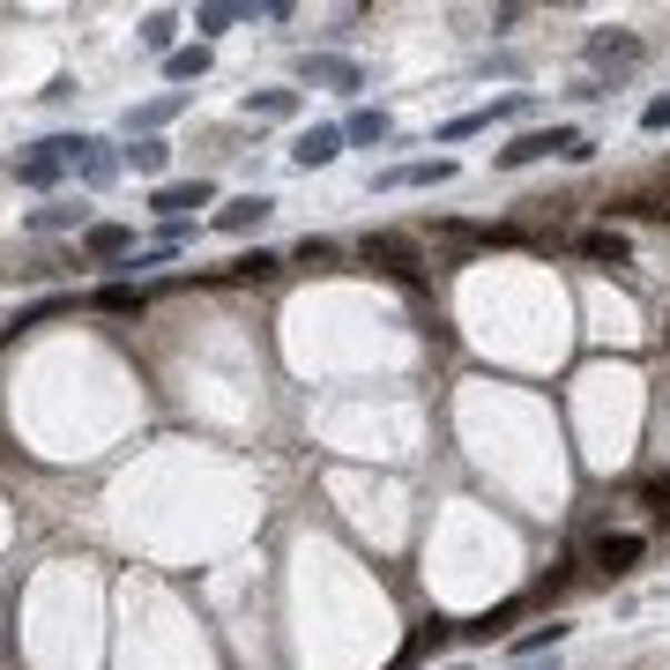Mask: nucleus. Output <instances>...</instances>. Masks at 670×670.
<instances>
[{"label": "nucleus", "mask_w": 670, "mask_h": 670, "mask_svg": "<svg viewBox=\"0 0 670 670\" xmlns=\"http://www.w3.org/2000/svg\"><path fill=\"white\" fill-rule=\"evenodd\" d=\"M209 194H217L209 179H164V187L149 194V209H157V217H187V209H201Z\"/></svg>", "instance_id": "obj_9"}, {"label": "nucleus", "mask_w": 670, "mask_h": 670, "mask_svg": "<svg viewBox=\"0 0 670 670\" xmlns=\"http://www.w3.org/2000/svg\"><path fill=\"white\" fill-rule=\"evenodd\" d=\"M120 149L112 142H98V134H90V142H82V157H74V172H82V187H112V179H120Z\"/></svg>", "instance_id": "obj_11"}, {"label": "nucleus", "mask_w": 670, "mask_h": 670, "mask_svg": "<svg viewBox=\"0 0 670 670\" xmlns=\"http://www.w3.org/2000/svg\"><path fill=\"white\" fill-rule=\"evenodd\" d=\"M127 164H134V172H149V179H157V172H164V164H172V142H157V134H142V142L127 149Z\"/></svg>", "instance_id": "obj_20"}, {"label": "nucleus", "mask_w": 670, "mask_h": 670, "mask_svg": "<svg viewBox=\"0 0 670 670\" xmlns=\"http://www.w3.org/2000/svg\"><path fill=\"white\" fill-rule=\"evenodd\" d=\"M648 507H656V521H670V484H648Z\"/></svg>", "instance_id": "obj_29"}, {"label": "nucleus", "mask_w": 670, "mask_h": 670, "mask_svg": "<svg viewBox=\"0 0 670 670\" xmlns=\"http://www.w3.org/2000/svg\"><path fill=\"white\" fill-rule=\"evenodd\" d=\"M172 112H187V90H172V98H149V104H134V112H127V127H142V134H149V127H164V120H172Z\"/></svg>", "instance_id": "obj_17"}, {"label": "nucleus", "mask_w": 670, "mask_h": 670, "mask_svg": "<svg viewBox=\"0 0 670 670\" xmlns=\"http://www.w3.org/2000/svg\"><path fill=\"white\" fill-rule=\"evenodd\" d=\"M30 231H90L74 201H46V209H30Z\"/></svg>", "instance_id": "obj_16"}, {"label": "nucleus", "mask_w": 670, "mask_h": 670, "mask_svg": "<svg viewBox=\"0 0 670 670\" xmlns=\"http://www.w3.org/2000/svg\"><path fill=\"white\" fill-rule=\"evenodd\" d=\"M514 112H529V98H499V104H484V112H462V120L440 127V142H470V134H484L492 120H514Z\"/></svg>", "instance_id": "obj_10"}, {"label": "nucleus", "mask_w": 670, "mask_h": 670, "mask_svg": "<svg viewBox=\"0 0 670 670\" xmlns=\"http://www.w3.org/2000/svg\"><path fill=\"white\" fill-rule=\"evenodd\" d=\"M306 82H321V90H366V68L343 60V52H306Z\"/></svg>", "instance_id": "obj_7"}, {"label": "nucleus", "mask_w": 670, "mask_h": 670, "mask_svg": "<svg viewBox=\"0 0 670 670\" xmlns=\"http://www.w3.org/2000/svg\"><path fill=\"white\" fill-rule=\"evenodd\" d=\"M172 30H179V16H164V8H157V16H142V46L172 60V52H179V46H172Z\"/></svg>", "instance_id": "obj_22"}, {"label": "nucleus", "mask_w": 670, "mask_h": 670, "mask_svg": "<svg viewBox=\"0 0 670 670\" xmlns=\"http://www.w3.org/2000/svg\"><path fill=\"white\" fill-rule=\"evenodd\" d=\"M269 217H276L269 194H239V201H223V209H217V231H261Z\"/></svg>", "instance_id": "obj_13"}, {"label": "nucleus", "mask_w": 670, "mask_h": 670, "mask_svg": "<svg viewBox=\"0 0 670 670\" xmlns=\"http://www.w3.org/2000/svg\"><path fill=\"white\" fill-rule=\"evenodd\" d=\"M633 60H641V38H633V30H596L589 38V68H633Z\"/></svg>", "instance_id": "obj_8"}, {"label": "nucleus", "mask_w": 670, "mask_h": 670, "mask_svg": "<svg viewBox=\"0 0 670 670\" xmlns=\"http://www.w3.org/2000/svg\"><path fill=\"white\" fill-rule=\"evenodd\" d=\"M447 179H454V157H424V164H388L372 187L396 194V187H447Z\"/></svg>", "instance_id": "obj_4"}, {"label": "nucleus", "mask_w": 670, "mask_h": 670, "mask_svg": "<svg viewBox=\"0 0 670 670\" xmlns=\"http://www.w3.org/2000/svg\"><path fill=\"white\" fill-rule=\"evenodd\" d=\"M82 142H90V134H52V142H38L30 157H16V187H60V172H74Z\"/></svg>", "instance_id": "obj_2"}, {"label": "nucleus", "mask_w": 670, "mask_h": 670, "mask_svg": "<svg viewBox=\"0 0 670 670\" xmlns=\"http://www.w3.org/2000/svg\"><path fill=\"white\" fill-rule=\"evenodd\" d=\"M567 633H573V626H559V619H551V626H537V633H521V641H514V656H544V648H559Z\"/></svg>", "instance_id": "obj_25"}, {"label": "nucleus", "mask_w": 670, "mask_h": 670, "mask_svg": "<svg viewBox=\"0 0 670 670\" xmlns=\"http://www.w3.org/2000/svg\"><path fill=\"white\" fill-rule=\"evenodd\" d=\"M223 276H231V283H276V276H283V253H261V247H253V253H239Z\"/></svg>", "instance_id": "obj_14"}, {"label": "nucleus", "mask_w": 670, "mask_h": 670, "mask_svg": "<svg viewBox=\"0 0 670 670\" xmlns=\"http://www.w3.org/2000/svg\"><path fill=\"white\" fill-rule=\"evenodd\" d=\"M253 16H261V8H217V0H209V8H194V30L201 38H223V30L253 23Z\"/></svg>", "instance_id": "obj_15"}, {"label": "nucleus", "mask_w": 670, "mask_h": 670, "mask_svg": "<svg viewBox=\"0 0 670 670\" xmlns=\"http://www.w3.org/2000/svg\"><path fill=\"white\" fill-rule=\"evenodd\" d=\"M641 551H648V537H633V529H603V537L589 544V559H596V573H626Z\"/></svg>", "instance_id": "obj_5"}, {"label": "nucleus", "mask_w": 670, "mask_h": 670, "mask_svg": "<svg viewBox=\"0 0 670 670\" xmlns=\"http://www.w3.org/2000/svg\"><path fill=\"white\" fill-rule=\"evenodd\" d=\"M336 157H343V127H306V134L291 142L298 172H321V164H336Z\"/></svg>", "instance_id": "obj_6"}, {"label": "nucleus", "mask_w": 670, "mask_h": 670, "mask_svg": "<svg viewBox=\"0 0 670 670\" xmlns=\"http://www.w3.org/2000/svg\"><path fill=\"white\" fill-rule=\"evenodd\" d=\"M98 306H104V313H142V306H149V291H142V283H104V291H98Z\"/></svg>", "instance_id": "obj_21"}, {"label": "nucleus", "mask_w": 670, "mask_h": 670, "mask_svg": "<svg viewBox=\"0 0 670 670\" xmlns=\"http://www.w3.org/2000/svg\"><path fill=\"white\" fill-rule=\"evenodd\" d=\"M343 142H388V112H372V104H358L343 120Z\"/></svg>", "instance_id": "obj_18"}, {"label": "nucleus", "mask_w": 670, "mask_h": 670, "mask_svg": "<svg viewBox=\"0 0 670 670\" xmlns=\"http://www.w3.org/2000/svg\"><path fill=\"white\" fill-rule=\"evenodd\" d=\"M537 157H589V134L581 127H537V134H514V142L499 149V172H521V164H537Z\"/></svg>", "instance_id": "obj_1"}, {"label": "nucleus", "mask_w": 670, "mask_h": 670, "mask_svg": "<svg viewBox=\"0 0 670 670\" xmlns=\"http://www.w3.org/2000/svg\"><path fill=\"white\" fill-rule=\"evenodd\" d=\"M358 253H366L372 269H388L396 283H418V276H424V269H418V247H410V239H396V231H372Z\"/></svg>", "instance_id": "obj_3"}, {"label": "nucleus", "mask_w": 670, "mask_h": 670, "mask_svg": "<svg viewBox=\"0 0 670 670\" xmlns=\"http://www.w3.org/2000/svg\"><path fill=\"white\" fill-rule=\"evenodd\" d=\"M507 619H514V603H499V611H484L477 626H462V641H492V633H499Z\"/></svg>", "instance_id": "obj_26"}, {"label": "nucleus", "mask_w": 670, "mask_h": 670, "mask_svg": "<svg viewBox=\"0 0 670 670\" xmlns=\"http://www.w3.org/2000/svg\"><path fill=\"white\" fill-rule=\"evenodd\" d=\"M82 253H90V261H127V253H134V223H90V231H82Z\"/></svg>", "instance_id": "obj_12"}, {"label": "nucleus", "mask_w": 670, "mask_h": 670, "mask_svg": "<svg viewBox=\"0 0 670 670\" xmlns=\"http://www.w3.org/2000/svg\"><path fill=\"white\" fill-rule=\"evenodd\" d=\"M247 112H253V120H291V112H298V90H253Z\"/></svg>", "instance_id": "obj_19"}, {"label": "nucleus", "mask_w": 670, "mask_h": 670, "mask_svg": "<svg viewBox=\"0 0 670 670\" xmlns=\"http://www.w3.org/2000/svg\"><path fill=\"white\" fill-rule=\"evenodd\" d=\"M641 127H648V134H663V127H670V98H648L641 104Z\"/></svg>", "instance_id": "obj_27"}, {"label": "nucleus", "mask_w": 670, "mask_h": 670, "mask_svg": "<svg viewBox=\"0 0 670 670\" xmlns=\"http://www.w3.org/2000/svg\"><path fill=\"white\" fill-rule=\"evenodd\" d=\"M298 261L313 269V261H336V239H298Z\"/></svg>", "instance_id": "obj_28"}, {"label": "nucleus", "mask_w": 670, "mask_h": 670, "mask_svg": "<svg viewBox=\"0 0 670 670\" xmlns=\"http://www.w3.org/2000/svg\"><path fill=\"white\" fill-rule=\"evenodd\" d=\"M581 253H589V261H611V269H619V261H626V239H619V231H589V239H581Z\"/></svg>", "instance_id": "obj_24"}, {"label": "nucleus", "mask_w": 670, "mask_h": 670, "mask_svg": "<svg viewBox=\"0 0 670 670\" xmlns=\"http://www.w3.org/2000/svg\"><path fill=\"white\" fill-rule=\"evenodd\" d=\"M164 74H172V82H194V74H209V46H179L172 60H164Z\"/></svg>", "instance_id": "obj_23"}]
</instances>
